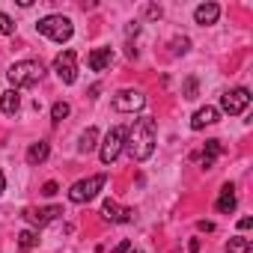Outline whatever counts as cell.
Wrapping results in <instances>:
<instances>
[{
	"instance_id": "1",
	"label": "cell",
	"mask_w": 253,
	"mask_h": 253,
	"mask_svg": "<svg viewBox=\"0 0 253 253\" xmlns=\"http://www.w3.org/2000/svg\"><path fill=\"white\" fill-rule=\"evenodd\" d=\"M125 152L131 155V161H146L155 152V119L140 116L134 125L125 131Z\"/></svg>"
},
{
	"instance_id": "2",
	"label": "cell",
	"mask_w": 253,
	"mask_h": 253,
	"mask_svg": "<svg viewBox=\"0 0 253 253\" xmlns=\"http://www.w3.org/2000/svg\"><path fill=\"white\" fill-rule=\"evenodd\" d=\"M6 78H9L12 89L33 86V84H39V81L45 78V66H42L39 60H18V63H12V66H9Z\"/></svg>"
},
{
	"instance_id": "3",
	"label": "cell",
	"mask_w": 253,
	"mask_h": 253,
	"mask_svg": "<svg viewBox=\"0 0 253 253\" xmlns=\"http://www.w3.org/2000/svg\"><path fill=\"white\" fill-rule=\"evenodd\" d=\"M36 30L42 33V36H48V39H54V42H69L72 39V33H75V24H72V18H66V15H45L39 24H36Z\"/></svg>"
},
{
	"instance_id": "4",
	"label": "cell",
	"mask_w": 253,
	"mask_h": 253,
	"mask_svg": "<svg viewBox=\"0 0 253 253\" xmlns=\"http://www.w3.org/2000/svg\"><path fill=\"white\" fill-rule=\"evenodd\" d=\"M104 182H107V176L104 173H98V176H89V179H81V182H75L72 188H69V200L72 203H89L92 197H98V191L104 188Z\"/></svg>"
},
{
	"instance_id": "5",
	"label": "cell",
	"mask_w": 253,
	"mask_h": 253,
	"mask_svg": "<svg viewBox=\"0 0 253 253\" xmlns=\"http://www.w3.org/2000/svg\"><path fill=\"white\" fill-rule=\"evenodd\" d=\"M122 149H125V128H122V125H113V128L104 134V143H101V149H98L101 164H113Z\"/></svg>"
},
{
	"instance_id": "6",
	"label": "cell",
	"mask_w": 253,
	"mask_h": 253,
	"mask_svg": "<svg viewBox=\"0 0 253 253\" xmlns=\"http://www.w3.org/2000/svg\"><path fill=\"white\" fill-rule=\"evenodd\" d=\"M247 107H250V89H244V86H235V89L220 95V110L229 113V116H238Z\"/></svg>"
},
{
	"instance_id": "7",
	"label": "cell",
	"mask_w": 253,
	"mask_h": 253,
	"mask_svg": "<svg viewBox=\"0 0 253 253\" xmlns=\"http://www.w3.org/2000/svg\"><path fill=\"white\" fill-rule=\"evenodd\" d=\"M143 107H146V95L140 89H119L113 95V110L119 113H137Z\"/></svg>"
},
{
	"instance_id": "8",
	"label": "cell",
	"mask_w": 253,
	"mask_h": 253,
	"mask_svg": "<svg viewBox=\"0 0 253 253\" xmlns=\"http://www.w3.org/2000/svg\"><path fill=\"white\" fill-rule=\"evenodd\" d=\"M54 72L63 84H75L78 81V54L75 51H63L54 57Z\"/></svg>"
},
{
	"instance_id": "9",
	"label": "cell",
	"mask_w": 253,
	"mask_h": 253,
	"mask_svg": "<svg viewBox=\"0 0 253 253\" xmlns=\"http://www.w3.org/2000/svg\"><path fill=\"white\" fill-rule=\"evenodd\" d=\"M63 214V209L60 206H45V209H24V220L33 226V229H42V226H48L54 217H60Z\"/></svg>"
},
{
	"instance_id": "10",
	"label": "cell",
	"mask_w": 253,
	"mask_h": 253,
	"mask_svg": "<svg viewBox=\"0 0 253 253\" xmlns=\"http://www.w3.org/2000/svg\"><path fill=\"white\" fill-rule=\"evenodd\" d=\"M101 217L110 220V223H128V220L134 217V209H122L119 203L104 200V206H101Z\"/></svg>"
},
{
	"instance_id": "11",
	"label": "cell",
	"mask_w": 253,
	"mask_h": 253,
	"mask_svg": "<svg viewBox=\"0 0 253 253\" xmlns=\"http://www.w3.org/2000/svg\"><path fill=\"white\" fill-rule=\"evenodd\" d=\"M217 116H220V110L211 107V104H206V107H200V110L191 116V128H194V131H203L206 125H214V122H217Z\"/></svg>"
},
{
	"instance_id": "12",
	"label": "cell",
	"mask_w": 253,
	"mask_h": 253,
	"mask_svg": "<svg viewBox=\"0 0 253 253\" xmlns=\"http://www.w3.org/2000/svg\"><path fill=\"white\" fill-rule=\"evenodd\" d=\"M110 63H113V51L110 48H92L89 57H86V66L92 72H104V69H110Z\"/></svg>"
},
{
	"instance_id": "13",
	"label": "cell",
	"mask_w": 253,
	"mask_h": 253,
	"mask_svg": "<svg viewBox=\"0 0 253 253\" xmlns=\"http://www.w3.org/2000/svg\"><path fill=\"white\" fill-rule=\"evenodd\" d=\"M217 18H220V6H217V3H200V6L194 9V21L203 24V27L214 24Z\"/></svg>"
},
{
	"instance_id": "14",
	"label": "cell",
	"mask_w": 253,
	"mask_h": 253,
	"mask_svg": "<svg viewBox=\"0 0 253 253\" xmlns=\"http://www.w3.org/2000/svg\"><path fill=\"white\" fill-rule=\"evenodd\" d=\"M48 155H51V143H48V140H39V143H33V146L27 149V164H30V167H39V164L48 161Z\"/></svg>"
},
{
	"instance_id": "15",
	"label": "cell",
	"mask_w": 253,
	"mask_h": 253,
	"mask_svg": "<svg viewBox=\"0 0 253 253\" xmlns=\"http://www.w3.org/2000/svg\"><path fill=\"white\" fill-rule=\"evenodd\" d=\"M214 209H217L220 214H229V211L235 209V188H232V185H223V188H220V194H217V203H214Z\"/></svg>"
},
{
	"instance_id": "16",
	"label": "cell",
	"mask_w": 253,
	"mask_h": 253,
	"mask_svg": "<svg viewBox=\"0 0 253 253\" xmlns=\"http://www.w3.org/2000/svg\"><path fill=\"white\" fill-rule=\"evenodd\" d=\"M18 107H21V95H18V89H6L3 95H0V110H3L6 116L18 113Z\"/></svg>"
},
{
	"instance_id": "17",
	"label": "cell",
	"mask_w": 253,
	"mask_h": 253,
	"mask_svg": "<svg viewBox=\"0 0 253 253\" xmlns=\"http://www.w3.org/2000/svg\"><path fill=\"white\" fill-rule=\"evenodd\" d=\"M223 152V146H220V140H206V149H203V155H200V161H203V167L209 170L211 164H214V158Z\"/></svg>"
},
{
	"instance_id": "18",
	"label": "cell",
	"mask_w": 253,
	"mask_h": 253,
	"mask_svg": "<svg viewBox=\"0 0 253 253\" xmlns=\"http://www.w3.org/2000/svg\"><path fill=\"white\" fill-rule=\"evenodd\" d=\"M95 146H98V131H95V128H86V131L81 134V143H78V152H81V155H89V152H92Z\"/></svg>"
},
{
	"instance_id": "19",
	"label": "cell",
	"mask_w": 253,
	"mask_h": 253,
	"mask_svg": "<svg viewBox=\"0 0 253 253\" xmlns=\"http://www.w3.org/2000/svg\"><path fill=\"white\" fill-rule=\"evenodd\" d=\"M18 247H21L24 253H30L33 247H39V232H36V229H21V232H18Z\"/></svg>"
},
{
	"instance_id": "20",
	"label": "cell",
	"mask_w": 253,
	"mask_h": 253,
	"mask_svg": "<svg viewBox=\"0 0 253 253\" xmlns=\"http://www.w3.org/2000/svg\"><path fill=\"white\" fill-rule=\"evenodd\" d=\"M226 253H253V241L244 235H235L226 241Z\"/></svg>"
},
{
	"instance_id": "21",
	"label": "cell",
	"mask_w": 253,
	"mask_h": 253,
	"mask_svg": "<svg viewBox=\"0 0 253 253\" xmlns=\"http://www.w3.org/2000/svg\"><path fill=\"white\" fill-rule=\"evenodd\" d=\"M69 110H72L69 101H57V104L51 107V122H63V119L69 116Z\"/></svg>"
},
{
	"instance_id": "22",
	"label": "cell",
	"mask_w": 253,
	"mask_h": 253,
	"mask_svg": "<svg viewBox=\"0 0 253 253\" xmlns=\"http://www.w3.org/2000/svg\"><path fill=\"white\" fill-rule=\"evenodd\" d=\"M12 33H15V21L6 12H0V36H12Z\"/></svg>"
},
{
	"instance_id": "23",
	"label": "cell",
	"mask_w": 253,
	"mask_h": 253,
	"mask_svg": "<svg viewBox=\"0 0 253 253\" xmlns=\"http://www.w3.org/2000/svg\"><path fill=\"white\" fill-rule=\"evenodd\" d=\"M188 48H191V39H173V57H179V54H188Z\"/></svg>"
},
{
	"instance_id": "24",
	"label": "cell",
	"mask_w": 253,
	"mask_h": 253,
	"mask_svg": "<svg viewBox=\"0 0 253 253\" xmlns=\"http://www.w3.org/2000/svg\"><path fill=\"white\" fill-rule=\"evenodd\" d=\"M182 95H185V98H197V78H194V75L185 81V89H182Z\"/></svg>"
},
{
	"instance_id": "25",
	"label": "cell",
	"mask_w": 253,
	"mask_h": 253,
	"mask_svg": "<svg viewBox=\"0 0 253 253\" xmlns=\"http://www.w3.org/2000/svg\"><path fill=\"white\" fill-rule=\"evenodd\" d=\"M42 194H45V197H54V194H57V182H45V185H42Z\"/></svg>"
},
{
	"instance_id": "26",
	"label": "cell",
	"mask_w": 253,
	"mask_h": 253,
	"mask_svg": "<svg viewBox=\"0 0 253 253\" xmlns=\"http://www.w3.org/2000/svg\"><path fill=\"white\" fill-rule=\"evenodd\" d=\"M146 15L149 18H161V6H146Z\"/></svg>"
},
{
	"instance_id": "27",
	"label": "cell",
	"mask_w": 253,
	"mask_h": 253,
	"mask_svg": "<svg viewBox=\"0 0 253 253\" xmlns=\"http://www.w3.org/2000/svg\"><path fill=\"white\" fill-rule=\"evenodd\" d=\"M128 250H131V241H122V244H119L116 250H110V253H128Z\"/></svg>"
},
{
	"instance_id": "28",
	"label": "cell",
	"mask_w": 253,
	"mask_h": 253,
	"mask_svg": "<svg viewBox=\"0 0 253 253\" xmlns=\"http://www.w3.org/2000/svg\"><path fill=\"white\" fill-rule=\"evenodd\" d=\"M250 226H253V217H241L238 220V229H250Z\"/></svg>"
},
{
	"instance_id": "29",
	"label": "cell",
	"mask_w": 253,
	"mask_h": 253,
	"mask_svg": "<svg viewBox=\"0 0 253 253\" xmlns=\"http://www.w3.org/2000/svg\"><path fill=\"white\" fill-rule=\"evenodd\" d=\"M200 229H206V232H211V229H214V223H209V220H200Z\"/></svg>"
},
{
	"instance_id": "30",
	"label": "cell",
	"mask_w": 253,
	"mask_h": 253,
	"mask_svg": "<svg viewBox=\"0 0 253 253\" xmlns=\"http://www.w3.org/2000/svg\"><path fill=\"white\" fill-rule=\"evenodd\" d=\"M6 191V179H3V173H0V194Z\"/></svg>"
},
{
	"instance_id": "31",
	"label": "cell",
	"mask_w": 253,
	"mask_h": 253,
	"mask_svg": "<svg viewBox=\"0 0 253 253\" xmlns=\"http://www.w3.org/2000/svg\"><path fill=\"white\" fill-rule=\"evenodd\" d=\"M137 253H140V250H137Z\"/></svg>"
}]
</instances>
